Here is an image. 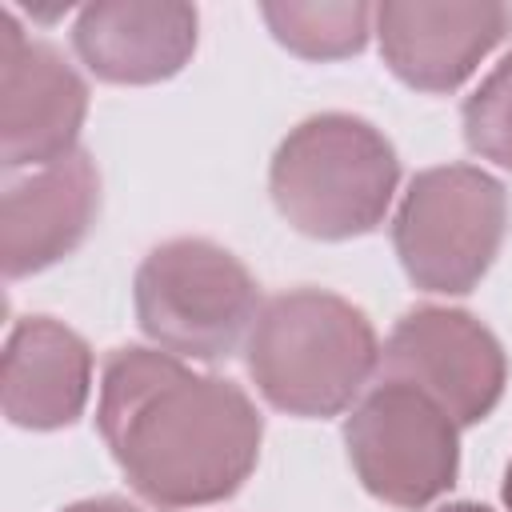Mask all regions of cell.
Segmentation results:
<instances>
[{"label":"cell","instance_id":"3957f363","mask_svg":"<svg viewBox=\"0 0 512 512\" xmlns=\"http://www.w3.org/2000/svg\"><path fill=\"white\" fill-rule=\"evenodd\" d=\"M400 184L388 136L348 112H320L296 124L268 168L276 212L312 240H352L372 232Z\"/></svg>","mask_w":512,"mask_h":512},{"label":"cell","instance_id":"8992f818","mask_svg":"<svg viewBox=\"0 0 512 512\" xmlns=\"http://www.w3.org/2000/svg\"><path fill=\"white\" fill-rule=\"evenodd\" d=\"M344 448L360 484L392 508L440 500L460 472L456 420L420 388L380 380L344 420Z\"/></svg>","mask_w":512,"mask_h":512},{"label":"cell","instance_id":"2e32d148","mask_svg":"<svg viewBox=\"0 0 512 512\" xmlns=\"http://www.w3.org/2000/svg\"><path fill=\"white\" fill-rule=\"evenodd\" d=\"M436 512H492V508H484V504H472V500H456V504H440Z\"/></svg>","mask_w":512,"mask_h":512},{"label":"cell","instance_id":"7a4b0ae2","mask_svg":"<svg viewBox=\"0 0 512 512\" xmlns=\"http://www.w3.org/2000/svg\"><path fill=\"white\" fill-rule=\"evenodd\" d=\"M248 376L256 392L288 416L344 412L380 368L372 320L324 288L272 296L248 332Z\"/></svg>","mask_w":512,"mask_h":512},{"label":"cell","instance_id":"8fae6325","mask_svg":"<svg viewBox=\"0 0 512 512\" xmlns=\"http://www.w3.org/2000/svg\"><path fill=\"white\" fill-rule=\"evenodd\" d=\"M72 48L108 84H160L196 52V8L180 0H100L80 8Z\"/></svg>","mask_w":512,"mask_h":512},{"label":"cell","instance_id":"e0dca14e","mask_svg":"<svg viewBox=\"0 0 512 512\" xmlns=\"http://www.w3.org/2000/svg\"><path fill=\"white\" fill-rule=\"evenodd\" d=\"M504 504H508V512H512V464H508V472H504Z\"/></svg>","mask_w":512,"mask_h":512},{"label":"cell","instance_id":"7c38bea8","mask_svg":"<svg viewBox=\"0 0 512 512\" xmlns=\"http://www.w3.org/2000/svg\"><path fill=\"white\" fill-rule=\"evenodd\" d=\"M92 392V348L52 316H24L4 344L0 404L8 424L52 432L84 416Z\"/></svg>","mask_w":512,"mask_h":512},{"label":"cell","instance_id":"4fadbf2b","mask_svg":"<svg viewBox=\"0 0 512 512\" xmlns=\"http://www.w3.org/2000/svg\"><path fill=\"white\" fill-rule=\"evenodd\" d=\"M268 32L296 52L300 60H340L356 56L368 44V32L376 24V8L360 0H340V4H264L260 8Z\"/></svg>","mask_w":512,"mask_h":512},{"label":"cell","instance_id":"30bf717a","mask_svg":"<svg viewBox=\"0 0 512 512\" xmlns=\"http://www.w3.org/2000/svg\"><path fill=\"white\" fill-rule=\"evenodd\" d=\"M100 212V176L88 152H72L32 176L8 184L0 204L4 276L20 280L52 268L80 248Z\"/></svg>","mask_w":512,"mask_h":512},{"label":"cell","instance_id":"277c9868","mask_svg":"<svg viewBox=\"0 0 512 512\" xmlns=\"http://www.w3.org/2000/svg\"><path fill=\"white\" fill-rule=\"evenodd\" d=\"M132 304L140 332L156 348L204 364L232 356L260 316L252 272L228 248L200 236L156 244L136 268Z\"/></svg>","mask_w":512,"mask_h":512},{"label":"cell","instance_id":"52a82bcc","mask_svg":"<svg viewBox=\"0 0 512 512\" xmlns=\"http://www.w3.org/2000/svg\"><path fill=\"white\" fill-rule=\"evenodd\" d=\"M380 380L420 388L464 428L480 424L500 404L508 356L472 312L420 304L396 320L380 352Z\"/></svg>","mask_w":512,"mask_h":512},{"label":"cell","instance_id":"6da1fadb","mask_svg":"<svg viewBox=\"0 0 512 512\" xmlns=\"http://www.w3.org/2000/svg\"><path fill=\"white\" fill-rule=\"evenodd\" d=\"M96 428L132 492L156 508L228 500L252 476L264 440V420L236 380L192 372L160 348L108 356Z\"/></svg>","mask_w":512,"mask_h":512},{"label":"cell","instance_id":"9a60e30c","mask_svg":"<svg viewBox=\"0 0 512 512\" xmlns=\"http://www.w3.org/2000/svg\"><path fill=\"white\" fill-rule=\"evenodd\" d=\"M64 512H140V508L128 504V500H120V496H96V500H76Z\"/></svg>","mask_w":512,"mask_h":512},{"label":"cell","instance_id":"ba28073f","mask_svg":"<svg viewBox=\"0 0 512 512\" xmlns=\"http://www.w3.org/2000/svg\"><path fill=\"white\" fill-rule=\"evenodd\" d=\"M88 116V84L48 40L24 36L16 16L0 12V160L48 168L76 152Z\"/></svg>","mask_w":512,"mask_h":512},{"label":"cell","instance_id":"9c48e42d","mask_svg":"<svg viewBox=\"0 0 512 512\" xmlns=\"http://www.w3.org/2000/svg\"><path fill=\"white\" fill-rule=\"evenodd\" d=\"M512 32V8L496 0H384L376 40L388 72L416 92H456Z\"/></svg>","mask_w":512,"mask_h":512},{"label":"cell","instance_id":"5b68a950","mask_svg":"<svg viewBox=\"0 0 512 512\" xmlns=\"http://www.w3.org/2000/svg\"><path fill=\"white\" fill-rule=\"evenodd\" d=\"M508 232V192L476 164H440L412 176L392 244L408 280L424 292L464 296L492 268Z\"/></svg>","mask_w":512,"mask_h":512},{"label":"cell","instance_id":"5bb4252c","mask_svg":"<svg viewBox=\"0 0 512 512\" xmlns=\"http://www.w3.org/2000/svg\"><path fill=\"white\" fill-rule=\"evenodd\" d=\"M460 124H464V140L476 156L512 172V52L464 100Z\"/></svg>","mask_w":512,"mask_h":512}]
</instances>
